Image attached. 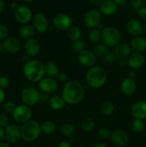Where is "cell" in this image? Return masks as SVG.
Segmentation results:
<instances>
[{"label": "cell", "mask_w": 146, "mask_h": 147, "mask_svg": "<svg viewBox=\"0 0 146 147\" xmlns=\"http://www.w3.org/2000/svg\"><path fill=\"white\" fill-rule=\"evenodd\" d=\"M35 32L36 31L34 27H33V26L27 24H24L19 31L20 37L26 40L34 38V36L35 35Z\"/></svg>", "instance_id": "4316f807"}, {"label": "cell", "mask_w": 146, "mask_h": 147, "mask_svg": "<svg viewBox=\"0 0 146 147\" xmlns=\"http://www.w3.org/2000/svg\"><path fill=\"white\" fill-rule=\"evenodd\" d=\"M130 45L133 52L142 53L146 50V39L143 36L134 37L130 41Z\"/></svg>", "instance_id": "603a6c76"}, {"label": "cell", "mask_w": 146, "mask_h": 147, "mask_svg": "<svg viewBox=\"0 0 146 147\" xmlns=\"http://www.w3.org/2000/svg\"><path fill=\"white\" fill-rule=\"evenodd\" d=\"M102 21V14L97 9H90L87 11L84 17V24L88 28L94 29L97 28Z\"/></svg>", "instance_id": "ba28073f"}, {"label": "cell", "mask_w": 146, "mask_h": 147, "mask_svg": "<svg viewBox=\"0 0 146 147\" xmlns=\"http://www.w3.org/2000/svg\"><path fill=\"white\" fill-rule=\"evenodd\" d=\"M110 139L114 144L119 147H125L130 141V137L127 131L121 129L113 131Z\"/></svg>", "instance_id": "4fadbf2b"}, {"label": "cell", "mask_w": 146, "mask_h": 147, "mask_svg": "<svg viewBox=\"0 0 146 147\" xmlns=\"http://www.w3.org/2000/svg\"><path fill=\"white\" fill-rule=\"evenodd\" d=\"M112 131L110 128L106 127V126H103L99 129L98 131H97V134H98L99 137L102 139H110L112 135Z\"/></svg>", "instance_id": "8d00e7d4"}, {"label": "cell", "mask_w": 146, "mask_h": 147, "mask_svg": "<svg viewBox=\"0 0 146 147\" xmlns=\"http://www.w3.org/2000/svg\"><path fill=\"white\" fill-rule=\"evenodd\" d=\"M127 66L133 70L141 68L145 64V59L144 55L140 53H132V54L127 58Z\"/></svg>", "instance_id": "2e32d148"}, {"label": "cell", "mask_w": 146, "mask_h": 147, "mask_svg": "<svg viewBox=\"0 0 146 147\" xmlns=\"http://www.w3.org/2000/svg\"><path fill=\"white\" fill-rule=\"evenodd\" d=\"M40 93L33 87H26L22 89L20 93V98L23 104L28 106L37 105L40 102Z\"/></svg>", "instance_id": "8992f818"}, {"label": "cell", "mask_w": 146, "mask_h": 147, "mask_svg": "<svg viewBox=\"0 0 146 147\" xmlns=\"http://www.w3.org/2000/svg\"><path fill=\"white\" fill-rule=\"evenodd\" d=\"M131 127L136 133H142L145 130V123L141 119H134L131 123Z\"/></svg>", "instance_id": "836d02e7"}, {"label": "cell", "mask_w": 146, "mask_h": 147, "mask_svg": "<svg viewBox=\"0 0 146 147\" xmlns=\"http://www.w3.org/2000/svg\"><path fill=\"white\" fill-rule=\"evenodd\" d=\"M71 48L74 53L79 54L84 50V42L82 39L72 41L71 43Z\"/></svg>", "instance_id": "d590c367"}, {"label": "cell", "mask_w": 146, "mask_h": 147, "mask_svg": "<svg viewBox=\"0 0 146 147\" xmlns=\"http://www.w3.org/2000/svg\"><path fill=\"white\" fill-rule=\"evenodd\" d=\"M88 39L93 44H99L102 42V32L97 28L91 29L88 33Z\"/></svg>", "instance_id": "1f68e13d"}, {"label": "cell", "mask_w": 146, "mask_h": 147, "mask_svg": "<svg viewBox=\"0 0 146 147\" xmlns=\"http://www.w3.org/2000/svg\"><path fill=\"white\" fill-rule=\"evenodd\" d=\"M53 26L54 28L60 31H65L67 30L72 25V21L70 16L64 13H60L56 14L52 20Z\"/></svg>", "instance_id": "30bf717a"}, {"label": "cell", "mask_w": 146, "mask_h": 147, "mask_svg": "<svg viewBox=\"0 0 146 147\" xmlns=\"http://www.w3.org/2000/svg\"><path fill=\"white\" fill-rule=\"evenodd\" d=\"M117 4L113 0H104L100 5V11L104 15L110 16L117 11Z\"/></svg>", "instance_id": "cb8c5ba5"}, {"label": "cell", "mask_w": 146, "mask_h": 147, "mask_svg": "<svg viewBox=\"0 0 146 147\" xmlns=\"http://www.w3.org/2000/svg\"><path fill=\"white\" fill-rule=\"evenodd\" d=\"M41 45L40 42L35 38H31L26 40L24 45V50L25 54L30 57L37 56L40 53Z\"/></svg>", "instance_id": "ac0fdd59"}, {"label": "cell", "mask_w": 146, "mask_h": 147, "mask_svg": "<svg viewBox=\"0 0 146 147\" xmlns=\"http://www.w3.org/2000/svg\"><path fill=\"white\" fill-rule=\"evenodd\" d=\"M49 94H47V93H44V92H42V93H40V102H42V103H45V102L48 101L49 100H50V98H49Z\"/></svg>", "instance_id": "bcb514c9"}, {"label": "cell", "mask_w": 146, "mask_h": 147, "mask_svg": "<svg viewBox=\"0 0 146 147\" xmlns=\"http://www.w3.org/2000/svg\"><path fill=\"white\" fill-rule=\"evenodd\" d=\"M131 4L135 9L138 10L139 9L145 7L146 0H131Z\"/></svg>", "instance_id": "b9f144b4"}, {"label": "cell", "mask_w": 146, "mask_h": 147, "mask_svg": "<svg viewBox=\"0 0 146 147\" xmlns=\"http://www.w3.org/2000/svg\"><path fill=\"white\" fill-rule=\"evenodd\" d=\"M77 60L82 67L90 68L95 65V63L97 62V56L92 50L84 49L83 51L78 54Z\"/></svg>", "instance_id": "9c48e42d"}, {"label": "cell", "mask_w": 146, "mask_h": 147, "mask_svg": "<svg viewBox=\"0 0 146 147\" xmlns=\"http://www.w3.org/2000/svg\"><path fill=\"white\" fill-rule=\"evenodd\" d=\"M4 50V46H3V44L2 43H0V53H2Z\"/></svg>", "instance_id": "94428289"}, {"label": "cell", "mask_w": 146, "mask_h": 147, "mask_svg": "<svg viewBox=\"0 0 146 147\" xmlns=\"http://www.w3.org/2000/svg\"><path fill=\"white\" fill-rule=\"evenodd\" d=\"M6 98V94L5 92L3 89H1L0 88V104H1L2 103H4V100H5Z\"/></svg>", "instance_id": "c3c4849f"}, {"label": "cell", "mask_w": 146, "mask_h": 147, "mask_svg": "<svg viewBox=\"0 0 146 147\" xmlns=\"http://www.w3.org/2000/svg\"><path fill=\"white\" fill-rule=\"evenodd\" d=\"M126 30L129 34L134 37L142 36L143 33V25L137 19H131L126 24Z\"/></svg>", "instance_id": "e0dca14e"}, {"label": "cell", "mask_w": 146, "mask_h": 147, "mask_svg": "<svg viewBox=\"0 0 146 147\" xmlns=\"http://www.w3.org/2000/svg\"><path fill=\"white\" fill-rule=\"evenodd\" d=\"M4 139V129L0 127V142Z\"/></svg>", "instance_id": "f5cc1de1"}, {"label": "cell", "mask_w": 146, "mask_h": 147, "mask_svg": "<svg viewBox=\"0 0 146 147\" xmlns=\"http://www.w3.org/2000/svg\"><path fill=\"white\" fill-rule=\"evenodd\" d=\"M137 14L140 19L146 22V7L139 9L137 10Z\"/></svg>", "instance_id": "ee69618b"}, {"label": "cell", "mask_w": 146, "mask_h": 147, "mask_svg": "<svg viewBox=\"0 0 146 147\" xmlns=\"http://www.w3.org/2000/svg\"><path fill=\"white\" fill-rule=\"evenodd\" d=\"M10 80L7 76H0V88L3 90L7 88L9 86Z\"/></svg>", "instance_id": "60d3db41"}, {"label": "cell", "mask_w": 146, "mask_h": 147, "mask_svg": "<svg viewBox=\"0 0 146 147\" xmlns=\"http://www.w3.org/2000/svg\"><path fill=\"white\" fill-rule=\"evenodd\" d=\"M121 34L116 27L113 26L104 27L102 31V42L109 48H114L120 43Z\"/></svg>", "instance_id": "5b68a950"}, {"label": "cell", "mask_w": 146, "mask_h": 147, "mask_svg": "<svg viewBox=\"0 0 146 147\" xmlns=\"http://www.w3.org/2000/svg\"><path fill=\"white\" fill-rule=\"evenodd\" d=\"M3 46L5 51L10 54L17 53L21 49V43L15 37H8L3 41Z\"/></svg>", "instance_id": "d6986e66"}, {"label": "cell", "mask_w": 146, "mask_h": 147, "mask_svg": "<svg viewBox=\"0 0 146 147\" xmlns=\"http://www.w3.org/2000/svg\"><path fill=\"white\" fill-rule=\"evenodd\" d=\"M58 147H72L70 142H62L58 145Z\"/></svg>", "instance_id": "f907efd6"}, {"label": "cell", "mask_w": 146, "mask_h": 147, "mask_svg": "<svg viewBox=\"0 0 146 147\" xmlns=\"http://www.w3.org/2000/svg\"><path fill=\"white\" fill-rule=\"evenodd\" d=\"M109 49L110 48L107 47L105 45L103 44L102 42H100L99 43V44L96 45L93 52H94V53L95 54V55L97 56V57H100L102 58L103 56H104L106 53H107L110 51Z\"/></svg>", "instance_id": "e575fe53"}, {"label": "cell", "mask_w": 146, "mask_h": 147, "mask_svg": "<svg viewBox=\"0 0 146 147\" xmlns=\"http://www.w3.org/2000/svg\"><path fill=\"white\" fill-rule=\"evenodd\" d=\"M143 32H145L146 33V22L144 24V25H143Z\"/></svg>", "instance_id": "6125c7cd"}, {"label": "cell", "mask_w": 146, "mask_h": 147, "mask_svg": "<svg viewBox=\"0 0 146 147\" xmlns=\"http://www.w3.org/2000/svg\"><path fill=\"white\" fill-rule=\"evenodd\" d=\"M92 4H97V5H100L104 0H90Z\"/></svg>", "instance_id": "11a10c76"}, {"label": "cell", "mask_w": 146, "mask_h": 147, "mask_svg": "<svg viewBox=\"0 0 146 147\" xmlns=\"http://www.w3.org/2000/svg\"><path fill=\"white\" fill-rule=\"evenodd\" d=\"M16 105L15 103H14L13 101H7L4 103V109L5 110L6 112L7 113H13L14 110L16 108Z\"/></svg>", "instance_id": "7bdbcfd3"}, {"label": "cell", "mask_w": 146, "mask_h": 147, "mask_svg": "<svg viewBox=\"0 0 146 147\" xmlns=\"http://www.w3.org/2000/svg\"><path fill=\"white\" fill-rule=\"evenodd\" d=\"M100 111L104 116H110L115 111V106L110 101H104L100 105Z\"/></svg>", "instance_id": "d6a6232c"}, {"label": "cell", "mask_w": 146, "mask_h": 147, "mask_svg": "<svg viewBox=\"0 0 146 147\" xmlns=\"http://www.w3.org/2000/svg\"><path fill=\"white\" fill-rule=\"evenodd\" d=\"M92 147H108V146L104 143H97L96 144H94Z\"/></svg>", "instance_id": "680465c9"}, {"label": "cell", "mask_w": 146, "mask_h": 147, "mask_svg": "<svg viewBox=\"0 0 146 147\" xmlns=\"http://www.w3.org/2000/svg\"><path fill=\"white\" fill-rule=\"evenodd\" d=\"M117 65L120 67H124L125 66H127V59H118V60H117Z\"/></svg>", "instance_id": "7dc6e473"}, {"label": "cell", "mask_w": 146, "mask_h": 147, "mask_svg": "<svg viewBox=\"0 0 146 147\" xmlns=\"http://www.w3.org/2000/svg\"><path fill=\"white\" fill-rule=\"evenodd\" d=\"M19 7V6L18 5V4H17V2H12L11 4V8L12 9H14V11H15V10L17 9Z\"/></svg>", "instance_id": "9f6ffc18"}, {"label": "cell", "mask_w": 146, "mask_h": 147, "mask_svg": "<svg viewBox=\"0 0 146 147\" xmlns=\"http://www.w3.org/2000/svg\"><path fill=\"white\" fill-rule=\"evenodd\" d=\"M32 26L36 32L40 34L46 32L49 29L48 20L42 13H37L32 17Z\"/></svg>", "instance_id": "7c38bea8"}, {"label": "cell", "mask_w": 146, "mask_h": 147, "mask_svg": "<svg viewBox=\"0 0 146 147\" xmlns=\"http://www.w3.org/2000/svg\"><path fill=\"white\" fill-rule=\"evenodd\" d=\"M131 113L134 119L144 120L146 119V101L138 100L133 105Z\"/></svg>", "instance_id": "ffe728a7"}, {"label": "cell", "mask_w": 146, "mask_h": 147, "mask_svg": "<svg viewBox=\"0 0 146 147\" xmlns=\"http://www.w3.org/2000/svg\"><path fill=\"white\" fill-rule=\"evenodd\" d=\"M9 123V117L4 113H0V127L5 129Z\"/></svg>", "instance_id": "ab89813d"}, {"label": "cell", "mask_w": 146, "mask_h": 147, "mask_svg": "<svg viewBox=\"0 0 146 147\" xmlns=\"http://www.w3.org/2000/svg\"><path fill=\"white\" fill-rule=\"evenodd\" d=\"M4 139L11 144H15L21 139V130L18 126L10 123L4 129Z\"/></svg>", "instance_id": "8fae6325"}, {"label": "cell", "mask_w": 146, "mask_h": 147, "mask_svg": "<svg viewBox=\"0 0 146 147\" xmlns=\"http://www.w3.org/2000/svg\"><path fill=\"white\" fill-rule=\"evenodd\" d=\"M66 102L63 97L60 95L52 96L49 100V106L52 110L60 111L65 106Z\"/></svg>", "instance_id": "d4e9b609"}, {"label": "cell", "mask_w": 146, "mask_h": 147, "mask_svg": "<svg viewBox=\"0 0 146 147\" xmlns=\"http://www.w3.org/2000/svg\"><path fill=\"white\" fill-rule=\"evenodd\" d=\"M86 82L92 88L102 87L107 82V74L105 70L100 65H94L87 70L85 76Z\"/></svg>", "instance_id": "7a4b0ae2"}, {"label": "cell", "mask_w": 146, "mask_h": 147, "mask_svg": "<svg viewBox=\"0 0 146 147\" xmlns=\"http://www.w3.org/2000/svg\"><path fill=\"white\" fill-rule=\"evenodd\" d=\"M85 96V90L80 82L77 80H70L63 87L62 96L66 103L77 105L82 101Z\"/></svg>", "instance_id": "6da1fadb"}, {"label": "cell", "mask_w": 146, "mask_h": 147, "mask_svg": "<svg viewBox=\"0 0 146 147\" xmlns=\"http://www.w3.org/2000/svg\"><path fill=\"white\" fill-rule=\"evenodd\" d=\"M23 73L26 78L31 82H40L44 77V65L37 60H31L24 63Z\"/></svg>", "instance_id": "3957f363"}, {"label": "cell", "mask_w": 146, "mask_h": 147, "mask_svg": "<svg viewBox=\"0 0 146 147\" xmlns=\"http://www.w3.org/2000/svg\"><path fill=\"white\" fill-rule=\"evenodd\" d=\"M14 17L18 22L27 24L32 20V12L27 6H19L14 11Z\"/></svg>", "instance_id": "5bb4252c"}, {"label": "cell", "mask_w": 146, "mask_h": 147, "mask_svg": "<svg viewBox=\"0 0 146 147\" xmlns=\"http://www.w3.org/2000/svg\"><path fill=\"white\" fill-rule=\"evenodd\" d=\"M40 89L44 93L51 94L54 93L58 88V83L54 78L49 77H44L39 82Z\"/></svg>", "instance_id": "9a60e30c"}, {"label": "cell", "mask_w": 146, "mask_h": 147, "mask_svg": "<svg viewBox=\"0 0 146 147\" xmlns=\"http://www.w3.org/2000/svg\"><path fill=\"white\" fill-rule=\"evenodd\" d=\"M0 147H10L9 144L4 142H0Z\"/></svg>", "instance_id": "91938a15"}, {"label": "cell", "mask_w": 146, "mask_h": 147, "mask_svg": "<svg viewBox=\"0 0 146 147\" xmlns=\"http://www.w3.org/2000/svg\"><path fill=\"white\" fill-rule=\"evenodd\" d=\"M4 9V2L3 0H0V14L3 11Z\"/></svg>", "instance_id": "6f0895ef"}, {"label": "cell", "mask_w": 146, "mask_h": 147, "mask_svg": "<svg viewBox=\"0 0 146 147\" xmlns=\"http://www.w3.org/2000/svg\"><path fill=\"white\" fill-rule=\"evenodd\" d=\"M44 73L47 77L51 78H57L60 73L58 66L53 62H48L44 65Z\"/></svg>", "instance_id": "484cf974"}, {"label": "cell", "mask_w": 146, "mask_h": 147, "mask_svg": "<svg viewBox=\"0 0 146 147\" xmlns=\"http://www.w3.org/2000/svg\"><path fill=\"white\" fill-rule=\"evenodd\" d=\"M102 60L105 64L111 65L117 60V57H116L114 52L109 51L108 53H106V54L103 56Z\"/></svg>", "instance_id": "74e56055"}, {"label": "cell", "mask_w": 146, "mask_h": 147, "mask_svg": "<svg viewBox=\"0 0 146 147\" xmlns=\"http://www.w3.org/2000/svg\"><path fill=\"white\" fill-rule=\"evenodd\" d=\"M113 1H114V2L117 4V7H118V6L125 5V4H127V0H113Z\"/></svg>", "instance_id": "681fc988"}, {"label": "cell", "mask_w": 146, "mask_h": 147, "mask_svg": "<svg viewBox=\"0 0 146 147\" xmlns=\"http://www.w3.org/2000/svg\"><path fill=\"white\" fill-rule=\"evenodd\" d=\"M114 53L118 59H127L133 53L130 44L120 42L114 47Z\"/></svg>", "instance_id": "7402d4cb"}, {"label": "cell", "mask_w": 146, "mask_h": 147, "mask_svg": "<svg viewBox=\"0 0 146 147\" xmlns=\"http://www.w3.org/2000/svg\"><path fill=\"white\" fill-rule=\"evenodd\" d=\"M136 76H137V74H136V73L135 72V70H132L131 71H130L128 73V76H127V78H130L131 79H134L136 78Z\"/></svg>", "instance_id": "816d5d0a"}, {"label": "cell", "mask_w": 146, "mask_h": 147, "mask_svg": "<svg viewBox=\"0 0 146 147\" xmlns=\"http://www.w3.org/2000/svg\"><path fill=\"white\" fill-rule=\"evenodd\" d=\"M60 132L63 136L67 137H73L76 132V127L74 124L71 123H65L60 126Z\"/></svg>", "instance_id": "83f0119b"}, {"label": "cell", "mask_w": 146, "mask_h": 147, "mask_svg": "<svg viewBox=\"0 0 146 147\" xmlns=\"http://www.w3.org/2000/svg\"><path fill=\"white\" fill-rule=\"evenodd\" d=\"M95 125L96 123L94 119L90 117H87L82 121L81 124H80V128H81V130L83 132L88 133V132L92 131L94 129Z\"/></svg>", "instance_id": "f546056e"}, {"label": "cell", "mask_w": 146, "mask_h": 147, "mask_svg": "<svg viewBox=\"0 0 146 147\" xmlns=\"http://www.w3.org/2000/svg\"><path fill=\"white\" fill-rule=\"evenodd\" d=\"M24 1H27V2H30V1H33V0H24Z\"/></svg>", "instance_id": "be15d7a7"}, {"label": "cell", "mask_w": 146, "mask_h": 147, "mask_svg": "<svg viewBox=\"0 0 146 147\" xmlns=\"http://www.w3.org/2000/svg\"><path fill=\"white\" fill-rule=\"evenodd\" d=\"M13 119L19 123H24L31 120L32 117V110L30 106L25 104L16 106L12 113Z\"/></svg>", "instance_id": "52a82bcc"}, {"label": "cell", "mask_w": 146, "mask_h": 147, "mask_svg": "<svg viewBox=\"0 0 146 147\" xmlns=\"http://www.w3.org/2000/svg\"><path fill=\"white\" fill-rule=\"evenodd\" d=\"M67 31V37L68 38L72 41L80 40L82 37V30L79 27L76 25H72Z\"/></svg>", "instance_id": "4dcf8cb0"}, {"label": "cell", "mask_w": 146, "mask_h": 147, "mask_svg": "<svg viewBox=\"0 0 146 147\" xmlns=\"http://www.w3.org/2000/svg\"><path fill=\"white\" fill-rule=\"evenodd\" d=\"M57 78L58 79V80L60 82L64 83V82H67V80H68V76H67L66 73H64V72H60V73H59Z\"/></svg>", "instance_id": "f6af8a7d"}, {"label": "cell", "mask_w": 146, "mask_h": 147, "mask_svg": "<svg viewBox=\"0 0 146 147\" xmlns=\"http://www.w3.org/2000/svg\"><path fill=\"white\" fill-rule=\"evenodd\" d=\"M120 89L122 93L125 96H132L137 90V83L134 79L127 77L122 80Z\"/></svg>", "instance_id": "44dd1931"}, {"label": "cell", "mask_w": 146, "mask_h": 147, "mask_svg": "<svg viewBox=\"0 0 146 147\" xmlns=\"http://www.w3.org/2000/svg\"><path fill=\"white\" fill-rule=\"evenodd\" d=\"M57 126L54 121L51 120L44 121L41 124L42 133L46 135H51L56 131Z\"/></svg>", "instance_id": "f1b7e54d"}, {"label": "cell", "mask_w": 146, "mask_h": 147, "mask_svg": "<svg viewBox=\"0 0 146 147\" xmlns=\"http://www.w3.org/2000/svg\"><path fill=\"white\" fill-rule=\"evenodd\" d=\"M9 35V29L5 24H0V41H4Z\"/></svg>", "instance_id": "f35d334b"}, {"label": "cell", "mask_w": 146, "mask_h": 147, "mask_svg": "<svg viewBox=\"0 0 146 147\" xmlns=\"http://www.w3.org/2000/svg\"><path fill=\"white\" fill-rule=\"evenodd\" d=\"M30 56H29L28 55H27V54H24V55H23V57H22V60H23V61L24 62V63H27V62H29V61H30V60H31V59H30Z\"/></svg>", "instance_id": "db71d44e"}, {"label": "cell", "mask_w": 146, "mask_h": 147, "mask_svg": "<svg viewBox=\"0 0 146 147\" xmlns=\"http://www.w3.org/2000/svg\"><path fill=\"white\" fill-rule=\"evenodd\" d=\"M20 130L21 139L27 142H34L40 137L42 134L41 124L37 121L32 119L23 123Z\"/></svg>", "instance_id": "277c9868"}]
</instances>
